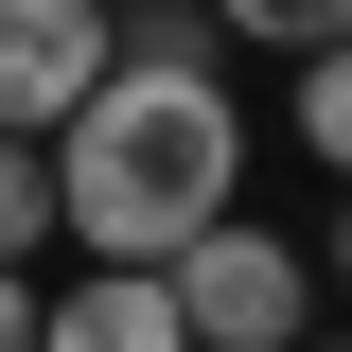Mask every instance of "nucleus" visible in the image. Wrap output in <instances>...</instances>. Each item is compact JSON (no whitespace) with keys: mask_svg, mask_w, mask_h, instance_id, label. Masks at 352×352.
I'll use <instances>...</instances> for the list:
<instances>
[{"mask_svg":"<svg viewBox=\"0 0 352 352\" xmlns=\"http://www.w3.org/2000/svg\"><path fill=\"white\" fill-rule=\"evenodd\" d=\"M229 194H247V106H229L212 71H141L124 53V71L53 124V212L106 264H176Z\"/></svg>","mask_w":352,"mask_h":352,"instance_id":"obj_1","label":"nucleus"},{"mask_svg":"<svg viewBox=\"0 0 352 352\" xmlns=\"http://www.w3.org/2000/svg\"><path fill=\"white\" fill-rule=\"evenodd\" d=\"M159 282H176V335L194 352H300V317H317V264L282 229H247V212H212Z\"/></svg>","mask_w":352,"mask_h":352,"instance_id":"obj_2","label":"nucleus"},{"mask_svg":"<svg viewBox=\"0 0 352 352\" xmlns=\"http://www.w3.org/2000/svg\"><path fill=\"white\" fill-rule=\"evenodd\" d=\"M106 71H124L106 0H0V141H53Z\"/></svg>","mask_w":352,"mask_h":352,"instance_id":"obj_3","label":"nucleus"},{"mask_svg":"<svg viewBox=\"0 0 352 352\" xmlns=\"http://www.w3.org/2000/svg\"><path fill=\"white\" fill-rule=\"evenodd\" d=\"M36 352H194V335H176V282L159 264H88V282H53Z\"/></svg>","mask_w":352,"mask_h":352,"instance_id":"obj_4","label":"nucleus"},{"mask_svg":"<svg viewBox=\"0 0 352 352\" xmlns=\"http://www.w3.org/2000/svg\"><path fill=\"white\" fill-rule=\"evenodd\" d=\"M106 36H124L141 71H212V53H229V18H212V0H106Z\"/></svg>","mask_w":352,"mask_h":352,"instance_id":"obj_5","label":"nucleus"},{"mask_svg":"<svg viewBox=\"0 0 352 352\" xmlns=\"http://www.w3.org/2000/svg\"><path fill=\"white\" fill-rule=\"evenodd\" d=\"M71 247V212H53V141H0V264Z\"/></svg>","mask_w":352,"mask_h":352,"instance_id":"obj_6","label":"nucleus"},{"mask_svg":"<svg viewBox=\"0 0 352 352\" xmlns=\"http://www.w3.org/2000/svg\"><path fill=\"white\" fill-rule=\"evenodd\" d=\"M212 18H229L247 53H335V36H352V0H212Z\"/></svg>","mask_w":352,"mask_h":352,"instance_id":"obj_7","label":"nucleus"},{"mask_svg":"<svg viewBox=\"0 0 352 352\" xmlns=\"http://www.w3.org/2000/svg\"><path fill=\"white\" fill-rule=\"evenodd\" d=\"M300 141L352 176V36H335V53H300Z\"/></svg>","mask_w":352,"mask_h":352,"instance_id":"obj_8","label":"nucleus"},{"mask_svg":"<svg viewBox=\"0 0 352 352\" xmlns=\"http://www.w3.org/2000/svg\"><path fill=\"white\" fill-rule=\"evenodd\" d=\"M36 317H53V300H36V264H0V352H36Z\"/></svg>","mask_w":352,"mask_h":352,"instance_id":"obj_9","label":"nucleus"},{"mask_svg":"<svg viewBox=\"0 0 352 352\" xmlns=\"http://www.w3.org/2000/svg\"><path fill=\"white\" fill-rule=\"evenodd\" d=\"M317 264H335V282H352V212H335V247H317Z\"/></svg>","mask_w":352,"mask_h":352,"instance_id":"obj_10","label":"nucleus"},{"mask_svg":"<svg viewBox=\"0 0 352 352\" xmlns=\"http://www.w3.org/2000/svg\"><path fill=\"white\" fill-rule=\"evenodd\" d=\"M317 352H352V335H317Z\"/></svg>","mask_w":352,"mask_h":352,"instance_id":"obj_11","label":"nucleus"}]
</instances>
